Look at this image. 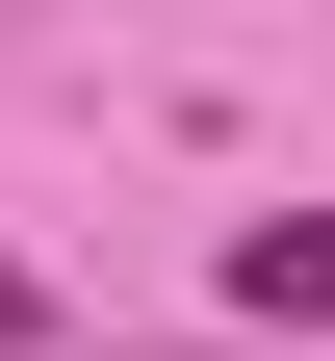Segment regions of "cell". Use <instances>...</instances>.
<instances>
[{"instance_id": "obj_1", "label": "cell", "mask_w": 335, "mask_h": 361, "mask_svg": "<svg viewBox=\"0 0 335 361\" xmlns=\"http://www.w3.org/2000/svg\"><path fill=\"white\" fill-rule=\"evenodd\" d=\"M232 310H335V207H284V233H232Z\"/></svg>"}, {"instance_id": "obj_2", "label": "cell", "mask_w": 335, "mask_h": 361, "mask_svg": "<svg viewBox=\"0 0 335 361\" xmlns=\"http://www.w3.org/2000/svg\"><path fill=\"white\" fill-rule=\"evenodd\" d=\"M0 361H26V258H0Z\"/></svg>"}]
</instances>
